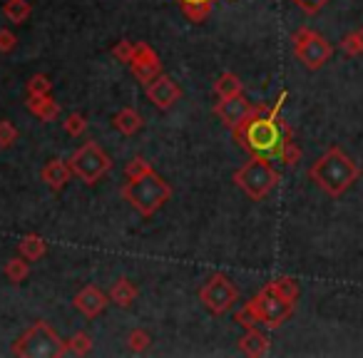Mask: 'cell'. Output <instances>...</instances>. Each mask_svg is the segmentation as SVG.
I'll use <instances>...</instances> for the list:
<instances>
[{"mask_svg":"<svg viewBox=\"0 0 363 358\" xmlns=\"http://www.w3.org/2000/svg\"><path fill=\"white\" fill-rule=\"evenodd\" d=\"M70 169L80 182L95 184L112 169V160L105 155V150H102L97 142H85V145L70 157Z\"/></svg>","mask_w":363,"mask_h":358,"instance_id":"obj_7","label":"cell"},{"mask_svg":"<svg viewBox=\"0 0 363 358\" xmlns=\"http://www.w3.org/2000/svg\"><path fill=\"white\" fill-rule=\"evenodd\" d=\"M18 45V38L11 30H0V52H11Z\"/></svg>","mask_w":363,"mask_h":358,"instance_id":"obj_36","label":"cell"},{"mask_svg":"<svg viewBox=\"0 0 363 358\" xmlns=\"http://www.w3.org/2000/svg\"><path fill=\"white\" fill-rule=\"evenodd\" d=\"M279 179L281 177L274 169V164L269 160H262V157H252L247 164L234 172V184L254 202L269 197L277 189Z\"/></svg>","mask_w":363,"mask_h":358,"instance_id":"obj_4","label":"cell"},{"mask_svg":"<svg viewBox=\"0 0 363 358\" xmlns=\"http://www.w3.org/2000/svg\"><path fill=\"white\" fill-rule=\"evenodd\" d=\"M3 272H6L11 284H23L28 279V274H30V267H28V259H11Z\"/></svg>","mask_w":363,"mask_h":358,"instance_id":"obj_26","label":"cell"},{"mask_svg":"<svg viewBox=\"0 0 363 358\" xmlns=\"http://www.w3.org/2000/svg\"><path fill=\"white\" fill-rule=\"evenodd\" d=\"M269 348H272V341H269L267 333L259 331L257 326L247 328V333L239 338V351H242L244 356L262 358V356H267V353H269Z\"/></svg>","mask_w":363,"mask_h":358,"instance_id":"obj_14","label":"cell"},{"mask_svg":"<svg viewBox=\"0 0 363 358\" xmlns=\"http://www.w3.org/2000/svg\"><path fill=\"white\" fill-rule=\"evenodd\" d=\"M214 92H217L219 100H227V97L244 95V85L234 72H224V75H219V80L214 82Z\"/></svg>","mask_w":363,"mask_h":358,"instance_id":"obj_19","label":"cell"},{"mask_svg":"<svg viewBox=\"0 0 363 358\" xmlns=\"http://www.w3.org/2000/svg\"><path fill=\"white\" fill-rule=\"evenodd\" d=\"M237 321L242 323L244 328H254L257 323H262V318H259L257 308H254V303L249 301L247 306L242 308V311H237Z\"/></svg>","mask_w":363,"mask_h":358,"instance_id":"obj_33","label":"cell"},{"mask_svg":"<svg viewBox=\"0 0 363 358\" xmlns=\"http://www.w3.org/2000/svg\"><path fill=\"white\" fill-rule=\"evenodd\" d=\"M182 8V13L189 18L192 23H202L209 18V13H212V6L214 0H177Z\"/></svg>","mask_w":363,"mask_h":358,"instance_id":"obj_18","label":"cell"},{"mask_svg":"<svg viewBox=\"0 0 363 358\" xmlns=\"http://www.w3.org/2000/svg\"><path fill=\"white\" fill-rule=\"evenodd\" d=\"M130 70L137 82L147 85V82H152L157 75H162V62H160V57H157V52L152 50L147 43H137V52L130 62Z\"/></svg>","mask_w":363,"mask_h":358,"instance_id":"obj_10","label":"cell"},{"mask_svg":"<svg viewBox=\"0 0 363 358\" xmlns=\"http://www.w3.org/2000/svg\"><path fill=\"white\" fill-rule=\"evenodd\" d=\"M135 52H137V45H135V43H130V40H120L115 47H112V55H115L120 62H127V65L132 62Z\"/></svg>","mask_w":363,"mask_h":358,"instance_id":"obj_32","label":"cell"},{"mask_svg":"<svg viewBox=\"0 0 363 358\" xmlns=\"http://www.w3.org/2000/svg\"><path fill=\"white\" fill-rule=\"evenodd\" d=\"M122 197H125L142 217H152V214L172 197V187L157 174V172H150V174L137 177V179H127V184L122 187Z\"/></svg>","mask_w":363,"mask_h":358,"instance_id":"obj_3","label":"cell"},{"mask_svg":"<svg viewBox=\"0 0 363 358\" xmlns=\"http://www.w3.org/2000/svg\"><path fill=\"white\" fill-rule=\"evenodd\" d=\"M3 13L11 23H26L30 18L33 8L28 0H6V6H3Z\"/></svg>","mask_w":363,"mask_h":358,"instance_id":"obj_23","label":"cell"},{"mask_svg":"<svg viewBox=\"0 0 363 358\" xmlns=\"http://www.w3.org/2000/svg\"><path fill=\"white\" fill-rule=\"evenodd\" d=\"M150 172H155V169H152L145 157H135V160H130L125 167L127 179H137V177H145V174H150Z\"/></svg>","mask_w":363,"mask_h":358,"instance_id":"obj_28","label":"cell"},{"mask_svg":"<svg viewBox=\"0 0 363 358\" xmlns=\"http://www.w3.org/2000/svg\"><path fill=\"white\" fill-rule=\"evenodd\" d=\"M65 132L70 137H80L87 132V120L82 115H77V112H72V115H67L65 120Z\"/></svg>","mask_w":363,"mask_h":358,"instance_id":"obj_29","label":"cell"},{"mask_svg":"<svg viewBox=\"0 0 363 358\" xmlns=\"http://www.w3.org/2000/svg\"><path fill=\"white\" fill-rule=\"evenodd\" d=\"M291 3L298 8V11L306 13V16H316V13L321 11L323 6H326L328 0H291Z\"/></svg>","mask_w":363,"mask_h":358,"instance_id":"obj_35","label":"cell"},{"mask_svg":"<svg viewBox=\"0 0 363 358\" xmlns=\"http://www.w3.org/2000/svg\"><path fill=\"white\" fill-rule=\"evenodd\" d=\"M279 162H284L286 167H296L298 162H301V147L296 145V142H286V147L281 150V157H279Z\"/></svg>","mask_w":363,"mask_h":358,"instance_id":"obj_30","label":"cell"},{"mask_svg":"<svg viewBox=\"0 0 363 358\" xmlns=\"http://www.w3.org/2000/svg\"><path fill=\"white\" fill-rule=\"evenodd\" d=\"M361 177V167L341 150V147H328L311 167H308V179L316 184L328 197H341L343 192L353 187Z\"/></svg>","mask_w":363,"mask_h":358,"instance_id":"obj_2","label":"cell"},{"mask_svg":"<svg viewBox=\"0 0 363 358\" xmlns=\"http://www.w3.org/2000/svg\"><path fill=\"white\" fill-rule=\"evenodd\" d=\"M18 140V130L11 120H0V147H11Z\"/></svg>","mask_w":363,"mask_h":358,"instance_id":"obj_34","label":"cell"},{"mask_svg":"<svg viewBox=\"0 0 363 358\" xmlns=\"http://www.w3.org/2000/svg\"><path fill=\"white\" fill-rule=\"evenodd\" d=\"M294 43V55L298 57L306 70H321L333 55V45L321 35V33L311 30V28H298L291 38Z\"/></svg>","mask_w":363,"mask_h":358,"instance_id":"obj_6","label":"cell"},{"mask_svg":"<svg viewBox=\"0 0 363 358\" xmlns=\"http://www.w3.org/2000/svg\"><path fill=\"white\" fill-rule=\"evenodd\" d=\"M107 296H110V303H117V306L127 308V306H132V301L137 298V289L132 286L127 279H120V281L110 289Z\"/></svg>","mask_w":363,"mask_h":358,"instance_id":"obj_21","label":"cell"},{"mask_svg":"<svg viewBox=\"0 0 363 358\" xmlns=\"http://www.w3.org/2000/svg\"><path fill=\"white\" fill-rule=\"evenodd\" d=\"M286 100V92H281L274 107L267 105H254L252 115L232 130L234 140L239 142L244 152H249L252 157H262V160H279L281 150L286 147V142L294 140V130L286 120L281 117V105Z\"/></svg>","mask_w":363,"mask_h":358,"instance_id":"obj_1","label":"cell"},{"mask_svg":"<svg viewBox=\"0 0 363 358\" xmlns=\"http://www.w3.org/2000/svg\"><path fill=\"white\" fill-rule=\"evenodd\" d=\"M70 177H72L70 162L50 160L45 167H43V182H45L50 189H55V192H60V189L70 182Z\"/></svg>","mask_w":363,"mask_h":358,"instance_id":"obj_15","label":"cell"},{"mask_svg":"<svg viewBox=\"0 0 363 358\" xmlns=\"http://www.w3.org/2000/svg\"><path fill=\"white\" fill-rule=\"evenodd\" d=\"M338 47H341V52H343V55H348V57L363 55V28H358V30L343 35L341 43H338Z\"/></svg>","mask_w":363,"mask_h":358,"instance_id":"obj_25","label":"cell"},{"mask_svg":"<svg viewBox=\"0 0 363 358\" xmlns=\"http://www.w3.org/2000/svg\"><path fill=\"white\" fill-rule=\"evenodd\" d=\"M26 105H28V110L43 122H52V120H57V115H60V105H57L50 95H28Z\"/></svg>","mask_w":363,"mask_h":358,"instance_id":"obj_16","label":"cell"},{"mask_svg":"<svg viewBox=\"0 0 363 358\" xmlns=\"http://www.w3.org/2000/svg\"><path fill=\"white\" fill-rule=\"evenodd\" d=\"M18 249H21V257L28 259V262H38V259H43L48 252L45 242H43L38 234H26V237L21 239V244H18Z\"/></svg>","mask_w":363,"mask_h":358,"instance_id":"obj_20","label":"cell"},{"mask_svg":"<svg viewBox=\"0 0 363 358\" xmlns=\"http://www.w3.org/2000/svg\"><path fill=\"white\" fill-rule=\"evenodd\" d=\"M252 303H254V308H257L262 323L269 331H277L279 326H284V321L291 318V313H294V301L281 298L269 284L252 298Z\"/></svg>","mask_w":363,"mask_h":358,"instance_id":"obj_8","label":"cell"},{"mask_svg":"<svg viewBox=\"0 0 363 358\" xmlns=\"http://www.w3.org/2000/svg\"><path fill=\"white\" fill-rule=\"evenodd\" d=\"M269 286H272L274 291H277L281 298H286V301L296 303V298H298V284H296V279H294V276H277L274 281H269Z\"/></svg>","mask_w":363,"mask_h":358,"instance_id":"obj_24","label":"cell"},{"mask_svg":"<svg viewBox=\"0 0 363 358\" xmlns=\"http://www.w3.org/2000/svg\"><path fill=\"white\" fill-rule=\"evenodd\" d=\"M252 110H254V105L244 95L227 97V100H219L217 107H214L217 117L224 122V125L229 127V130H237V127L242 125V122L247 120L249 115H252Z\"/></svg>","mask_w":363,"mask_h":358,"instance_id":"obj_11","label":"cell"},{"mask_svg":"<svg viewBox=\"0 0 363 358\" xmlns=\"http://www.w3.org/2000/svg\"><path fill=\"white\" fill-rule=\"evenodd\" d=\"M72 303H75L77 311L85 313L87 318H95V316H100V313L107 308V303H110V296H107V293H102L97 286H85L75 298H72Z\"/></svg>","mask_w":363,"mask_h":358,"instance_id":"obj_13","label":"cell"},{"mask_svg":"<svg viewBox=\"0 0 363 358\" xmlns=\"http://www.w3.org/2000/svg\"><path fill=\"white\" fill-rule=\"evenodd\" d=\"M147 97L157 110H169L182 97V90L169 75H157L152 82H147Z\"/></svg>","mask_w":363,"mask_h":358,"instance_id":"obj_12","label":"cell"},{"mask_svg":"<svg viewBox=\"0 0 363 358\" xmlns=\"http://www.w3.org/2000/svg\"><path fill=\"white\" fill-rule=\"evenodd\" d=\"M52 82L45 75H33L28 82V95H50Z\"/></svg>","mask_w":363,"mask_h":358,"instance_id":"obj_31","label":"cell"},{"mask_svg":"<svg viewBox=\"0 0 363 358\" xmlns=\"http://www.w3.org/2000/svg\"><path fill=\"white\" fill-rule=\"evenodd\" d=\"M150 343H152V336L147 331H142V328H135V331L127 336V346H130V351H135V353L147 351Z\"/></svg>","mask_w":363,"mask_h":358,"instance_id":"obj_27","label":"cell"},{"mask_svg":"<svg viewBox=\"0 0 363 358\" xmlns=\"http://www.w3.org/2000/svg\"><path fill=\"white\" fill-rule=\"evenodd\" d=\"M21 358H62V341L48 321H38L11 348Z\"/></svg>","mask_w":363,"mask_h":358,"instance_id":"obj_5","label":"cell"},{"mask_svg":"<svg viewBox=\"0 0 363 358\" xmlns=\"http://www.w3.org/2000/svg\"><path fill=\"white\" fill-rule=\"evenodd\" d=\"M112 125L117 127V130L122 132V135H137V132L142 130V117L137 110H132V107H125V110H120L115 115V120H112Z\"/></svg>","mask_w":363,"mask_h":358,"instance_id":"obj_17","label":"cell"},{"mask_svg":"<svg viewBox=\"0 0 363 358\" xmlns=\"http://www.w3.org/2000/svg\"><path fill=\"white\" fill-rule=\"evenodd\" d=\"M92 351L90 333H75L70 341H62V358L65 356H87Z\"/></svg>","mask_w":363,"mask_h":358,"instance_id":"obj_22","label":"cell"},{"mask_svg":"<svg viewBox=\"0 0 363 358\" xmlns=\"http://www.w3.org/2000/svg\"><path fill=\"white\" fill-rule=\"evenodd\" d=\"M237 296H239L237 286H234V284L229 281L224 274H214V276L202 286V291H199V298H202V303L212 313H227L229 308L234 306Z\"/></svg>","mask_w":363,"mask_h":358,"instance_id":"obj_9","label":"cell"}]
</instances>
